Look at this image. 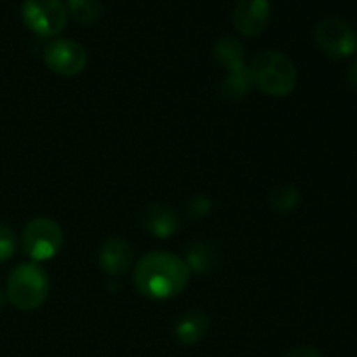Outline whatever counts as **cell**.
Returning <instances> with one entry per match:
<instances>
[{
    "label": "cell",
    "instance_id": "obj_20",
    "mask_svg": "<svg viewBox=\"0 0 357 357\" xmlns=\"http://www.w3.org/2000/svg\"><path fill=\"white\" fill-rule=\"evenodd\" d=\"M347 82H349V87H351V89L357 94V59L354 63H352L351 68H349Z\"/></svg>",
    "mask_w": 357,
    "mask_h": 357
},
{
    "label": "cell",
    "instance_id": "obj_17",
    "mask_svg": "<svg viewBox=\"0 0 357 357\" xmlns=\"http://www.w3.org/2000/svg\"><path fill=\"white\" fill-rule=\"evenodd\" d=\"M16 253V234L10 227L0 223V261L9 260Z\"/></svg>",
    "mask_w": 357,
    "mask_h": 357
},
{
    "label": "cell",
    "instance_id": "obj_18",
    "mask_svg": "<svg viewBox=\"0 0 357 357\" xmlns=\"http://www.w3.org/2000/svg\"><path fill=\"white\" fill-rule=\"evenodd\" d=\"M284 357H323V354L312 345H298V347L291 349Z\"/></svg>",
    "mask_w": 357,
    "mask_h": 357
},
{
    "label": "cell",
    "instance_id": "obj_1",
    "mask_svg": "<svg viewBox=\"0 0 357 357\" xmlns=\"http://www.w3.org/2000/svg\"><path fill=\"white\" fill-rule=\"evenodd\" d=\"M190 272L187 261L178 255L152 251L136 264L135 286L146 298H174L187 288Z\"/></svg>",
    "mask_w": 357,
    "mask_h": 357
},
{
    "label": "cell",
    "instance_id": "obj_13",
    "mask_svg": "<svg viewBox=\"0 0 357 357\" xmlns=\"http://www.w3.org/2000/svg\"><path fill=\"white\" fill-rule=\"evenodd\" d=\"M251 87H253V79H251L250 66L244 65L241 68L229 72V77H227L222 86V93L223 98H227V100L237 101L243 100L250 93Z\"/></svg>",
    "mask_w": 357,
    "mask_h": 357
},
{
    "label": "cell",
    "instance_id": "obj_19",
    "mask_svg": "<svg viewBox=\"0 0 357 357\" xmlns=\"http://www.w3.org/2000/svg\"><path fill=\"white\" fill-rule=\"evenodd\" d=\"M211 209V202L206 197H195L190 204V215L192 216H202Z\"/></svg>",
    "mask_w": 357,
    "mask_h": 357
},
{
    "label": "cell",
    "instance_id": "obj_14",
    "mask_svg": "<svg viewBox=\"0 0 357 357\" xmlns=\"http://www.w3.org/2000/svg\"><path fill=\"white\" fill-rule=\"evenodd\" d=\"M66 13L80 24H91L103 13L101 0H66Z\"/></svg>",
    "mask_w": 357,
    "mask_h": 357
},
{
    "label": "cell",
    "instance_id": "obj_3",
    "mask_svg": "<svg viewBox=\"0 0 357 357\" xmlns=\"http://www.w3.org/2000/svg\"><path fill=\"white\" fill-rule=\"evenodd\" d=\"M51 281L44 268L35 261H26L14 267L7 278V298L16 309L35 310L47 300Z\"/></svg>",
    "mask_w": 357,
    "mask_h": 357
},
{
    "label": "cell",
    "instance_id": "obj_16",
    "mask_svg": "<svg viewBox=\"0 0 357 357\" xmlns=\"http://www.w3.org/2000/svg\"><path fill=\"white\" fill-rule=\"evenodd\" d=\"M300 192L293 185H279L271 195V206L278 213H289L298 206Z\"/></svg>",
    "mask_w": 357,
    "mask_h": 357
},
{
    "label": "cell",
    "instance_id": "obj_12",
    "mask_svg": "<svg viewBox=\"0 0 357 357\" xmlns=\"http://www.w3.org/2000/svg\"><path fill=\"white\" fill-rule=\"evenodd\" d=\"M215 59L229 72L244 66V47L237 38L222 37L215 44Z\"/></svg>",
    "mask_w": 357,
    "mask_h": 357
},
{
    "label": "cell",
    "instance_id": "obj_2",
    "mask_svg": "<svg viewBox=\"0 0 357 357\" xmlns=\"http://www.w3.org/2000/svg\"><path fill=\"white\" fill-rule=\"evenodd\" d=\"M253 86L268 96L284 98L296 87L298 73L286 54L279 51L258 52L250 65Z\"/></svg>",
    "mask_w": 357,
    "mask_h": 357
},
{
    "label": "cell",
    "instance_id": "obj_5",
    "mask_svg": "<svg viewBox=\"0 0 357 357\" xmlns=\"http://www.w3.org/2000/svg\"><path fill=\"white\" fill-rule=\"evenodd\" d=\"M21 17L28 30L47 38L65 30L68 13L61 0H24Z\"/></svg>",
    "mask_w": 357,
    "mask_h": 357
},
{
    "label": "cell",
    "instance_id": "obj_4",
    "mask_svg": "<svg viewBox=\"0 0 357 357\" xmlns=\"http://www.w3.org/2000/svg\"><path fill=\"white\" fill-rule=\"evenodd\" d=\"M63 229L58 222L45 216H38L26 223L21 236V248L23 253L31 261H45L54 258L63 246Z\"/></svg>",
    "mask_w": 357,
    "mask_h": 357
},
{
    "label": "cell",
    "instance_id": "obj_8",
    "mask_svg": "<svg viewBox=\"0 0 357 357\" xmlns=\"http://www.w3.org/2000/svg\"><path fill=\"white\" fill-rule=\"evenodd\" d=\"M268 20H271L268 0H239L234 7V26L246 37H257L264 33L268 26Z\"/></svg>",
    "mask_w": 357,
    "mask_h": 357
},
{
    "label": "cell",
    "instance_id": "obj_21",
    "mask_svg": "<svg viewBox=\"0 0 357 357\" xmlns=\"http://www.w3.org/2000/svg\"><path fill=\"white\" fill-rule=\"evenodd\" d=\"M2 305H3V293L2 289H0V309H2Z\"/></svg>",
    "mask_w": 357,
    "mask_h": 357
},
{
    "label": "cell",
    "instance_id": "obj_7",
    "mask_svg": "<svg viewBox=\"0 0 357 357\" xmlns=\"http://www.w3.org/2000/svg\"><path fill=\"white\" fill-rule=\"evenodd\" d=\"M44 61L51 72L63 77H73L86 66V49L72 38H56L44 49Z\"/></svg>",
    "mask_w": 357,
    "mask_h": 357
},
{
    "label": "cell",
    "instance_id": "obj_15",
    "mask_svg": "<svg viewBox=\"0 0 357 357\" xmlns=\"http://www.w3.org/2000/svg\"><path fill=\"white\" fill-rule=\"evenodd\" d=\"M183 260L187 261L190 271L204 274V272L211 271L213 265H215V251L209 248V244L194 243L188 246L187 257H185Z\"/></svg>",
    "mask_w": 357,
    "mask_h": 357
},
{
    "label": "cell",
    "instance_id": "obj_10",
    "mask_svg": "<svg viewBox=\"0 0 357 357\" xmlns=\"http://www.w3.org/2000/svg\"><path fill=\"white\" fill-rule=\"evenodd\" d=\"M143 227L152 236L167 239L180 229V218H178V213L169 206L153 204L146 209L143 216Z\"/></svg>",
    "mask_w": 357,
    "mask_h": 357
},
{
    "label": "cell",
    "instance_id": "obj_6",
    "mask_svg": "<svg viewBox=\"0 0 357 357\" xmlns=\"http://www.w3.org/2000/svg\"><path fill=\"white\" fill-rule=\"evenodd\" d=\"M316 44L328 58L345 59L356 54L357 31L340 17H324L314 30Z\"/></svg>",
    "mask_w": 357,
    "mask_h": 357
},
{
    "label": "cell",
    "instance_id": "obj_9",
    "mask_svg": "<svg viewBox=\"0 0 357 357\" xmlns=\"http://www.w3.org/2000/svg\"><path fill=\"white\" fill-rule=\"evenodd\" d=\"M132 260H135L132 248L119 237L105 241L100 250V267L103 268L105 274L114 278L126 274L132 265Z\"/></svg>",
    "mask_w": 357,
    "mask_h": 357
},
{
    "label": "cell",
    "instance_id": "obj_11",
    "mask_svg": "<svg viewBox=\"0 0 357 357\" xmlns=\"http://www.w3.org/2000/svg\"><path fill=\"white\" fill-rule=\"evenodd\" d=\"M209 331V317L201 310H188L174 326V335L183 345H194L201 342Z\"/></svg>",
    "mask_w": 357,
    "mask_h": 357
}]
</instances>
